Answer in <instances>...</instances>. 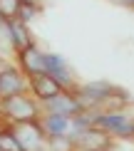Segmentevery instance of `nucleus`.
<instances>
[{
	"instance_id": "obj_8",
	"label": "nucleus",
	"mask_w": 134,
	"mask_h": 151,
	"mask_svg": "<svg viewBox=\"0 0 134 151\" xmlns=\"http://www.w3.org/2000/svg\"><path fill=\"white\" fill-rule=\"evenodd\" d=\"M20 89H22V79L15 70L8 67L5 72H0V92L3 94H17Z\"/></svg>"
},
{
	"instance_id": "obj_9",
	"label": "nucleus",
	"mask_w": 134,
	"mask_h": 151,
	"mask_svg": "<svg viewBox=\"0 0 134 151\" xmlns=\"http://www.w3.org/2000/svg\"><path fill=\"white\" fill-rule=\"evenodd\" d=\"M22 65H25V70L28 72H33V74H40L45 72V62H42V55L37 52L35 47H22Z\"/></svg>"
},
{
	"instance_id": "obj_1",
	"label": "nucleus",
	"mask_w": 134,
	"mask_h": 151,
	"mask_svg": "<svg viewBox=\"0 0 134 151\" xmlns=\"http://www.w3.org/2000/svg\"><path fill=\"white\" fill-rule=\"evenodd\" d=\"M97 124L117 136L134 139V119L124 116V114H102V116H97Z\"/></svg>"
},
{
	"instance_id": "obj_10",
	"label": "nucleus",
	"mask_w": 134,
	"mask_h": 151,
	"mask_svg": "<svg viewBox=\"0 0 134 151\" xmlns=\"http://www.w3.org/2000/svg\"><path fill=\"white\" fill-rule=\"evenodd\" d=\"M45 129H47L52 136L65 134V131H67V116L65 114H55V111H52V114L45 119Z\"/></svg>"
},
{
	"instance_id": "obj_13",
	"label": "nucleus",
	"mask_w": 134,
	"mask_h": 151,
	"mask_svg": "<svg viewBox=\"0 0 134 151\" xmlns=\"http://www.w3.org/2000/svg\"><path fill=\"white\" fill-rule=\"evenodd\" d=\"M52 149H55V151H70V149H72V141H65V139H55V141H52Z\"/></svg>"
},
{
	"instance_id": "obj_2",
	"label": "nucleus",
	"mask_w": 134,
	"mask_h": 151,
	"mask_svg": "<svg viewBox=\"0 0 134 151\" xmlns=\"http://www.w3.org/2000/svg\"><path fill=\"white\" fill-rule=\"evenodd\" d=\"M5 111L15 119V122H30L35 116V104L20 94H8L5 99Z\"/></svg>"
},
{
	"instance_id": "obj_4",
	"label": "nucleus",
	"mask_w": 134,
	"mask_h": 151,
	"mask_svg": "<svg viewBox=\"0 0 134 151\" xmlns=\"http://www.w3.org/2000/svg\"><path fill=\"white\" fill-rule=\"evenodd\" d=\"M42 62H45V72L50 74L52 79H57L60 84H67L70 82V72H67V65L60 55H42Z\"/></svg>"
},
{
	"instance_id": "obj_7",
	"label": "nucleus",
	"mask_w": 134,
	"mask_h": 151,
	"mask_svg": "<svg viewBox=\"0 0 134 151\" xmlns=\"http://www.w3.org/2000/svg\"><path fill=\"white\" fill-rule=\"evenodd\" d=\"M50 109L55 111V114H75V111H80V102H75L72 97H65V94H55V97L47 99Z\"/></svg>"
},
{
	"instance_id": "obj_3",
	"label": "nucleus",
	"mask_w": 134,
	"mask_h": 151,
	"mask_svg": "<svg viewBox=\"0 0 134 151\" xmlns=\"http://www.w3.org/2000/svg\"><path fill=\"white\" fill-rule=\"evenodd\" d=\"M77 146L82 151H109V139H107L102 131H82V134L77 136Z\"/></svg>"
},
{
	"instance_id": "obj_12",
	"label": "nucleus",
	"mask_w": 134,
	"mask_h": 151,
	"mask_svg": "<svg viewBox=\"0 0 134 151\" xmlns=\"http://www.w3.org/2000/svg\"><path fill=\"white\" fill-rule=\"evenodd\" d=\"M0 151H25V146L20 144L15 134L10 131H0Z\"/></svg>"
},
{
	"instance_id": "obj_11",
	"label": "nucleus",
	"mask_w": 134,
	"mask_h": 151,
	"mask_svg": "<svg viewBox=\"0 0 134 151\" xmlns=\"http://www.w3.org/2000/svg\"><path fill=\"white\" fill-rule=\"evenodd\" d=\"M8 30H10V37H12V45L15 47H28V32L22 30V25L17 20H8Z\"/></svg>"
},
{
	"instance_id": "obj_6",
	"label": "nucleus",
	"mask_w": 134,
	"mask_h": 151,
	"mask_svg": "<svg viewBox=\"0 0 134 151\" xmlns=\"http://www.w3.org/2000/svg\"><path fill=\"white\" fill-rule=\"evenodd\" d=\"M114 89L107 82H94V84H87V87H82V99L85 102H92V104H97V102H104L107 97H109Z\"/></svg>"
},
{
	"instance_id": "obj_15",
	"label": "nucleus",
	"mask_w": 134,
	"mask_h": 151,
	"mask_svg": "<svg viewBox=\"0 0 134 151\" xmlns=\"http://www.w3.org/2000/svg\"><path fill=\"white\" fill-rule=\"evenodd\" d=\"M124 3H127V5H134V0H124Z\"/></svg>"
},
{
	"instance_id": "obj_14",
	"label": "nucleus",
	"mask_w": 134,
	"mask_h": 151,
	"mask_svg": "<svg viewBox=\"0 0 134 151\" xmlns=\"http://www.w3.org/2000/svg\"><path fill=\"white\" fill-rule=\"evenodd\" d=\"M20 3H22V5H33L35 0H20Z\"/></svg>"
},
{
	"instance_id": "obj_5",
	"label": "nucleus",
	"mask_w": 134,
	"mask_h": 151,
	"mask_svg": "<svg viewBox=\"0 0 134 151\" xmlns=\"http://www.w3.org/2000/svg\"><path fill=\"white\" fill-rule=\"evenodd\" d=\"M33 89H35V94L40 99H50V97H55V94H60V82L52 79L47 72H40V74H35V79H33Z\"/></svg>"
}]
</instances>
